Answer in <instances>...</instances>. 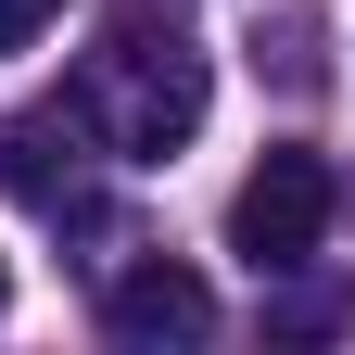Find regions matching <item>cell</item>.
<instances>
[{"instance_id": "obj_1", "label": "cell", "mask_w": 355, "mask_h": 355, "mask_svg": "<svg viewBox=\"0 0 355 355\" xmlns=\"http://www.w3.org/2000/svg\"><path fill=\"white\" fill-rule=\"evenodd\" d=\"M64 102L89 114V140H102L114 165H165L178 140L203 127V102H216V76H203V38L191 26H153V0H114V26H102V51L76 64V89Z\"/></svg>"}, {"instance_id": "obj_2", "label": "cell", "mask_w": 355, "mask_h": 355, "mask_svg": "<svg viewBox=\"0 0 355 355\" xmlns=\"http://www.w3.org/2000/svg\"><path fill=\"white\" fill-rule=\"evenodd\" d=\"M330 216H343V178L318 153H266L241 191H229V254L254 266V279H304L330 241Z\"/></svg>"}, {"instance_id": "obj_3", "label": "cell", "mask_w": 355, "mask_h": 355, "mask_svg": "<svg viewBox=\"0 0 355 355\" xmlns=\"http://www.w3.org/2000/svg\"><path fill=\"white\" fill-rule=\"evenodd\" d=\"M89 114L76 102H38V114H13L0 127V178H13V203H38V216H89Z\"/></svg>"}, {"instance_id": "obj_4", "label": "cell", "mask_w": 355, "mask_h": 355, "mask_svg": "<svg viewBox=\"0 0 355 355\" xmlns=\"http://www.w3.org/2000/svg\"><path fill=\"white\" fill-rule=\"evenodd\" d=\"M102 330L114 343H203L216 330V292L191 279V266H165V254H127L102 279Z\"/></svg>"}, {"instance_id": "obj_5", "label": "cell", "mask_w": 355, "mask_h": 355, "mask_svg": "<svg viewBox=\"0 0 355 355\" xmlns=\"http://www.w3.org/2000/svg\"><path fill=\"white\" fill-rule=\"evenodd\" d=\"M266 318H279V330H355V292H279Z\"/></svg>"}, {"instance_id": "obj_6", "label": "cell", "mask_w": 355, "mask_h": 355, "mask_svg": "<svg viewBox=\"0 0 355 355\" xmlns=\"http://www.w3.org/2000/svg\"><path fill=\"white\" fill-rule=\"evenodd\" d=\"M51 13H64V0H0V51H26V38L51 26Z\"/></svg>"}, {"instance_id": "obj_7", "label": "cell", "mask_w": 355, "mask_h": 355, "mask_svg": "<svg viewBox=\"0 0 355 355\" xmlns=\"http://www.w3.org/2000/svg\"><path fill=\"white\" fill-rule=\"evenodd\" d=\"M0 304H13V266H0Z\"/></svg>"}]
</instances>
